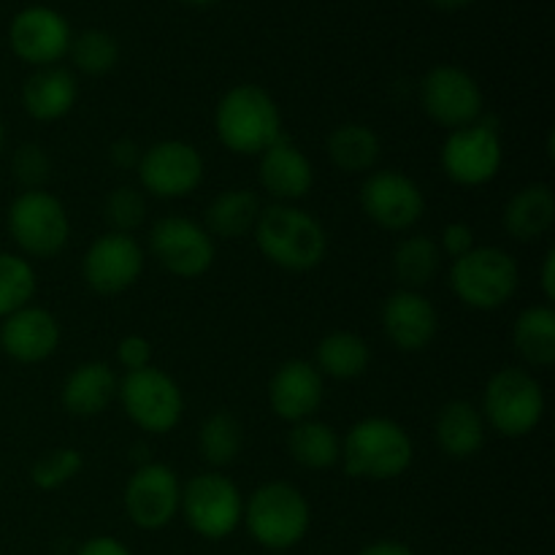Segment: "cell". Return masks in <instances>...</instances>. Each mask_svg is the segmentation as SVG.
Segmentation results:
<instances>
[{"label":"cell","instance_id":"cell-20","mask_svg":"<svg viewBox=\"0 0 555 555\" xmlns=\"http://www.w3.org/2000/svg\"><path fill=\"white\" fill-rule=\"evenodd\" d=\"M60 347V323L49 309L27 307L0 320V350L16 363H43Z\"/></svg>","mask_w":555,"mask_h":555},{"label":"cell","instance_id":"cell-11","mask_svg":"<svg viewBox=\"0 0 555 555\" xmlns=\"http://www.w3.org/2000/svg\"><path fill=\"white\" fill-rule=\"evenodd\" d=\"M421 106L428 119L448 130L477 122L486 108V95L475 76L461 65H434L421 81Z\"/></svg>","mask_w":555,"mask_h":555},{"label":"cell","instance_id":"cell-2","mask_svg":"<svg viewBox=\"0 0 555 555\" xmlns=\"http://www.w3.org/2000/svg\"><path fill=\"white\" fill-rule=\"evenodd\" d=\"M415 459L406 428L390 417H363L341 439V466L352 480H399Z\"/></svg>","mask_w":555,"mask_h":555},{"label":"cell","instance_id":"cell-8","mask_svg":"<svg viewBox=\"0 0 555 555\" xmlns=\"http://www.w3.org/2000/svg\"><path fill=\"white\" fill-rule=\"evenodd\" d=\"M179 515L201 540L222 542L242 526L244 496L231 477L220 472H201L182 486Z\"/></svg>","mask_w":555,"mask_h":555},{"label":"cell","instance_id":"cell-10","mask_svg":"<svg viewBox=\"0 0 555 555\" xmlns=\"http://www.w3.org/2000/svg\"><path fill=\"white\" fill-rule=\"evenodd\" d=\"M117 399L125 415L146 434H168L182 421V388L171 374L155 366L125 372V377L119 379Z\"/></svg>","mask_w":555,"mask_h":555},{"label":"cell","instance_id":"cell-12","mask_svg":"<svg viewBox=\"0 0 555 555\" xmlns=\"http://www.w3.org/2000/svg\"><path fill=\"white\" fill-rule=\"evenodd\" d=\"M135 173L141 190L155 198H188L204 182V155L190 141H155L144 150Z\"/></svg>","mask_w":555,"mask_h":555},{"label":"cell","instance_id":"cell-38","mask_svg":"<svg viewBox=\"0 0 555 555\" xmlns=\"http://www.w3.org/2000/svg\"><path fill=\"white\" fill-rule=\"evenodd\" d=\"M117 363L125 372H139L152 366V345L146 336L128 334L117 341Z\"/></svg>","mask_w":555,"mask_h":555},{"label":"cell","instance_id":"cell-19","mask_svg":"<svg viewBox=\"0 0 555 555\" xmlns=\"http://www.w3.org/2000/svg\"><path fill=\"white\" fill-rule=\"evenodd\" d=\"M325 383L312 361L291 358L269 379V406L287 423H301L318 415L323 404Z\"/></svg>","mask_w":555,"mask_h":555},{"label":"cell","instance_id":"cell-43","mask_svg":"<svg viewBox=\"0 0 555 555\" xmlns=\"http://www.w3.org/2000/svg\"><path fill=\"white\" fill-rule=\"evenodd\" d=\"M540 285H542V296H545V301L551 304L555 298V249H547L545 260H542Z\"/></svg>","mask_w":555,"mask_h":555},{"label":"cell","instance_id":"cell-23","mask_svg":"<svg viewBox=\"0 0 555 555\" xmlns=\"http://www.w3.org/2000/svg\"><path fill=\"white\" fill-rule=\"evenodd\" d=\"M434 437H437L439 450L448 459H475L486 448L488 423L482 417L480 406H475L472 401L455 399L439 410L437 423H434Z\"/></svg>","mask_w":555,"mask_h":555},{"label":"cell","instance_id":"cell-26","mask_svg":"<svg viewBox=\"0 0 555 555\" xmlns=\"http://www.w3.org/2000/svg\"><path fill=\"white\" fill-rule=\"evenodd\" d=\"M260 198L255 190L249 188H233L222 190L215 195L204 211V228L209 231L211 238H244L255 231L260 220Z\"/></svg>","mask_w":555,"mask_h":555},{"label":"cell","instance_id":"cell-46","mask_svg":"<svg viewBox=\"0 0 555 555\" xmlns=\"http://www.w3.org/2000/svg\"><path fill=\"white\" fill-rule=\"evenodd\" d=\"M182 3L198 5V9H204V5H215V3H220V0H182Z\"/></svg>","mask_w":555,"mask_h":555},{"label":"cell","instance_id":"cell-42","mask_svg":"<svg viewBox=\"0 0 555 555\" xmlns=\"http://www.w3.org/2000/svg\"><path fill=\"white\" fill-rule=\"evenodd\" d=\"M356 555H415V551L399 540H377L372 545L361 547Z\"/></svg>","mask_w":555,"mask_h":555},{"label":"cell","instance_id":"cell-15","mask_svg":"<svg viewBox=\"0 0 555 555\" xmlns=\"http://www.w3.org/2000/svg\"><path fill=\"white\" fill-rule=\"evenodd\" d=\"M179 502H182V482L177 472L157 461L135 466L122 493L130 524L144 531L166 529L179 515Z\"/></svg>","mask_w":555,"mask_h":555},{"label":"cell","instance_id":"cell-5","mask_svg":"<svg viewBox=\"0 0 555 555\" xmlns=\"http://www.w3.org/2000/svg\"><path fill=\"white\" fill-rule=\"evenodd\" d=\"M545 390L540 379L520 366L499 369L482 393V417L488 428L507 439H524L545 417Z\"/></svg>","mask_w":555,"mask_h":555},{"label":"cell","instance_id":"cell-1","mask_svg":"<svg viewBox=\"0 0 555 555\" xmlns=\"http://www.w3.org/2000/svg\"><path fill=\"white\" fill-rule=\"evenodd\" d=\"M253 236L260 255L285 271L318 269L328 253V233L323 222L296 204L266 206Z\"/></svg>","mask_w":555,"mask_h":555},{"label":"cell","instance_id":"cell-4","mask_svg":"<svg viewBox=\"0 0 555 555\" xmlns=\"http://www.w3.org/2000/svg\"><path fill=\"white\" fill-rule=\"evenodd\" d=\"M249 537L260 547L274 553L301 545L312 526V509L307 496L293 482H266L244 502V518Z\"/></svg>","mask_w":555,"mask_h":555},{"label":"cell","instance_id":"cell-17","mask_svg":"<svg viewBox=\"0 0 555 555\" xmlns=\"http://www.w3.org/2000/svg\"><path fill=\"white\" fill-rule=\"evenodd\" d=\"M70 38L68 20L49 5H27L9 25L11 52L33 68L57 65L68 54Z\"/></svg>","mask_w":555,"mask_h":555},{"label":"cell","instance_id":"cell-28","mask_svg":"<svg viewBox=\"0 0 555 555\" xmlns=\"http://www.w3.org/2000/svg\"><path fill=\"white\" fill-rule=\"evenodd\" d=\"M513 345L520 361L531 369L555 363V312L551 304L526 307L513 325Z\"/></svg>","mask_w":555,"mask_h":555},{"label":"cell","instance_id":"cell-16","mask_svg":"<svg viewBox=\"0 0 555 555\" xmlns=\"http://www.w3.org/2000/svg\"><path fill=\"white\" fill-rule=\"evenodd\" d=\"M144 249L130 233H103L81 258V276L98 296H119L141 280Z\"/></svg>","mask_w":555,"mask_h":555},{"label":"cell","instance_id":"cell-40","mask_svg":"<svg viewBox=\"0 0 555 555\" xmlns=\"http://www.w3.org/2000/svg\"><path fill=\"white\" fill-rule=\"evenodd\" d=\"M141 155H144V150H141L139 141L130 139V135H122V139H117L108 146V160H112L114 168H122V171H135Z\"/></svg>","mask_w":555,"mask_h":555},{"label":"cell","instance_id":"cell-9","mask_svg":"<svg viewBox=\"0 0 555 555\" xmlns=\"http://www.w3.org/2000/svg\"><path fill=\"white\" fill-rule=\"evenodd\" d=\"M504 144L496 122L480 117L466 128L450 130L439 150V166L450 182L461 188H482L502 171Z\"/></svg>","mask_w":555,"mask_h":555},{"label":"cell","instance_id":"cell-39","mask_svg":"<svg viewBox=\"0 0 555 555\" xmlns=\"http://www.w3.org/2000/svg\"><path fill=\"white\" fill-rule=\"evenodd\" d=\"M439 249L442 255H448L450 260H459L464 258L466 253L477 247L475 244V228L466 225V222H448L442 228V236H439Z\"/></svg>","mask_w":555,"mask_h":555},{"label":"cell","instance_id":"cell-45","mask_svg":"<svg viewBox=\"0 0 555 555\" xmlns=\"http://www.w3.org/2000/svg\"><path fill=\"white\" fill-rule=\"evenodd\" d=\"M5 141H9V130H5L3 117H0V155H3V150H5Z\"/></svg>","mask_w":555,"mask_h":555},{"label":"cell","instance_id":"cell-13","mask_svg":"<svg viewBox=\"0 0 555 555\" xmlns=\"http://www.w3.org/2000/svg\"><path fill=\"white\" fill-rule=\"evenodd\" d=\"M150 253L168 274L179 280H195L211 269L217 247L201 222L168 215L152 225Z\"/></svg>","mask_w":555,"mask_h":555},{"label":"cell","instance_id":"cell-18","mask_svg":"<svg viewBox=\"0 0 555 555\" xmlns=\"http://www.w3.org/2000/svg\"><path fill=\"white\" fill-rule=\"evenodd\" d=\"M379 323L390 345L401 352H421L434 341L439 328L437 307L421 291L399 287L379 309Z\"/></svg>","mask_w":555,"mask_h":555},{"label":"cell","instance_id":"cell-6","mask_svg":"<svg viewBox=\"0 0 555 555\" xmlns=\"http://www.w3.org/2000/svg\"><path fill=\"white\" fill-rule=\"evenodd\" d=\"M518 285V260L502 247H475L450 266V287L455 298L477 312L507 307Z\"/></svg>","mask_w":555,"mask_h":555},{"label":"cell","instance_id":"cell-31","mask_svg":"<svg viewBox=\"0 0 555 555\" xmlns=\"http://www.w3.org/2000/svg\"><path fill=\"white\" fill-rule=\"evenodd\" d=\"M442 249L426 233L404 236L393 249V276L404 291H423L442 271Z\"/></svg>","mask_w":555,"mask_h":555},{"label":"cell","instance_id":"cell-32","mask_svg":"<svg viewBox=\"0 0 555 555\" xmlns=\"http://www.w3.org/2000/svg\"><path fill=\"white\" fill-rule=\"evenodd\" d=\"M244 450V428L231 412H211L198 428V453L215 469L231 466Z\"/></svg>","mask_w":555,"mask_h":555},{"label":"cell","instance_id":"cell-41","mask_svg":"<svg viewBox=\"0 0 555 555\" xmlns=\"http://www.w3.org/2000/svg\"><path fill=\"white\" fill-rule=\"evenodd\" d=\"M76 555H133V553H130V547L122 545L117 537L101 534V537H90L87 542H81V547L76 551Z\"/></svg>","mask_w":555,"mask_h":555},{"label":"cell","instance_id":"cell-35","mask_svg":"<svg viewBox=\"0 0 555 555\" xmlns=\"http://www.w3.org/2000/svg\"><path fill=\"white\" fill-rule=\"evenodd\" d=\"M103 217L114 233L139 231L146 220V195L141 188L133 184H119L103 201Z\"/></svg>","mask_w":555,"mask_h":555},{"label":"cell","instance_id":"cell-37","mask_svg":"<svg viewBox=\"0 0 555 555\" xmlns=\"http://www.w3.org/2000/svg\"><path fill=\"white\" fill-rule=\"evenodd\" d=\"M49 171H52V160H49L47 150L41 144H20L11 155V179L25 190H43Z\"/></svg>","mask_w":555,"mask_h":555},{"label":"cell","instance_id":"cell-29","mask_svg":"<svg viewBox=\"0 0 555 555\" xmlns=\"http://www.w3.org/2000/svg\"><path fill=\"white\" fill-rule=\"evenodd\" d=\"M314 366L323 377L356 379L366 374L372 363V347L361 334L352 331H331L314 347Z\"/></svg>","mask_w":555,"mask_h":555},{"label":"cell","instance_id":"cell-3","mask_svg":"<svg viewBox=\"0 0 555 555\" xmlns=\"http://www.w3.org/2000/svg\"><path fill=\"white\" fill-rule=\"evenodd\" d=\"M215 130L228 152L244 157H258L285 135L280 106L260 85L231 87L215 108Z\"/></svg>","mask_w":555,"mask_h":555},{"label":"cell","instance_id":"cell-21","mask_svg":"<svg viewBox=\"0 0 555 555\" xmlns=\"http://www.w3.org/2000/svg\"><path fill=\"white\" fill-rule=\"evenodd\" d=\"M258 177L266 193L276 204H296L307 198L314 188V168L312 160L304 155L298 144H293L287 135H280L269 150L260 152Z\"/></svg>","mask_w":555,"mask_h":555},{"label":"cell","instance_id":"cell-30","mask_svg":"<svg viewBox=\"0 0 555 555\" xmlns=\"http://www.w3.org/2000/svg\"><path fill=\"white\" fill-rule=\"evenodd\" d=\"M287 453L298 466L309 472H325L339 464L341 439L334 426L309 417V421L293 423L287 431Z\"/></svg>","mask_w":555,"mask_h":555},{"label":"cell","instance_id":"cell-24","mask_svg":"<svg viewBox=\"0 0 555 555\" xmlns=\"http://www.w3.org/2000/svg\"><path fill=\"white\" fill-rule=\"evenodd\" d=\"M119 390V377L108 363L87 361L76 366L63 383L65 412L74 417H95L114 404Z\"/></svg>","mask_w":555,"mask_h":555},{"label":"cell","instance_id":"cell-14","mask_svg":"<svg viewBox=\"0 0 555 555\" xmlns=\"http://www.w3.org/2000/svg\"><path fill=\"white\" fill-rule=\"evenodd\" d=\"M361 209L374 225L385 231H410L426 215V195L421 184L401 171H372L361 184Z\"/></svg>","mask_w":555,"mask_h":555},{"label":"cell","instance_id":"cell-36","mask_svg":"<svg viewBox=\"0 0 555 555\" xmlns=\"http://www.w3.org/2000/svg\"><path fill=\"white\" fill-rule=\"evenodd\" d=\"M81 466H85V455L76 448L49 450L30 466V482L38 491H57L79 475Z\"/></svg>","mask_w":555,"mask_h":555},{"label":"cell","instance_id":"cell-27","mask_svg":"<svg viewBox=\"0 0 555 555\" xmlns=\"http://www.w3.org/2000/svg\"><path fill=\"white\" fill-rule=\"evenodd\" d=\"M325 150L341 173H372L383 157V139L363 122H341L331 130Z\"/></svg>","mask_w":555,"mask_h":555},{"label":"cell","instance_id":"cell-7","mask_svg":"<svg viewBox=\"0 0 555 555\" xmlns=\"http://www.w3.org/2000/svg\"><path fill=\"white\" fill-rule=\"evenodd\" d=\"M5 231L22 258L49 260L65 249L70 220L63 201L47 190H25L5 209Z\"/></svg>","mask_w":555,"mask_h":555},{"label":"cell","instance_id":"cell-44","mask_svg":"<svg viewBox=\"0 0 555 555\" xmlns=\"http://www.w3.org/2000/svg\"><path fill=\"white\" fill-rule=\"evenodd\" d=\"M428 3L439 11H461V9H469V5L477 3V0H428Z\"/></svg>","mask_w":555,"mask_h":555},{"label":"cell","instance_id":"cell-25","mask_svg":"<svg viewBox=\"0 0 555 555\" xmlns=\"http://www.w3.org/2000/svg\"><path fill=\"white\" fill-rule=\"evenodd\" d=\"M502 222L515 242H537L547 236L555 225V193L551 184L534 182L520 188L504 204Z\"/></svg>","mask_w":555,"mask_h":555},{"label":"cell","instance_id":"cell-22","mask_svg":"<svg viewBox=\"0 0 555 555\" xmlns=\"http://www.w3.org/2000/svg\"><path fill=\"white\" fill-rule=\"evenodd\" d=\"M79 101V85L68 68H36L22 85V106L36 122H57L68 117Z\"/></svg>","mask_w":555,"mask_h":555},{"label":"cell","instance_id":"cell-34","mask_svg":"<svg viewBox=\"0 0 555 555\" xmlns=\"http://www.w3.org/2000/svg\"><path fill=\"white\" fill-rule=\"evenodd\" d=\"M36 269L16 253H0V320L27 307L36 296Z\"/></svg>","mask_w":555,"mask_h":555},{"label":"cell","instance_id":"cell-33","mask_svg":"<svg viewBox=\"0 0 555 555\" xmlns=\"http://www.w3.org/2000/svg\"><path fill=\"white\" fill-rule=\"evenodd\" d=\"M68 57L79 74L103 76L114 70V65L119 63V43L112 33L90 27V30L70 38Z\"/></svg>","mask_w":555,"mask_h":555}]
</instances>
